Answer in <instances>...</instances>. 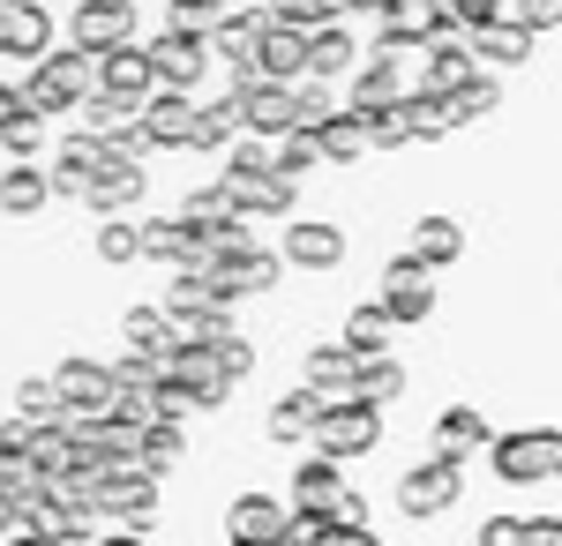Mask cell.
<instances>
[{"label":"cell","mask_w":562,"mask_h":546,"mask_svg":"<svg viewBox=\"0 0 562 546\" xmlns=\"http://www.w3.org/2000/svg\"><path fill=\"white\" fill-rule=\"evenodd\" d=\"M285 270H338L346 262V232L338 225H323V217H301V225H285Z\"/></svg>","instance_id":"cell-20"},{"label":"cell","mask_w":562,"mask_h":546,"mask_svg":"<svg viewBox=\"0 0 562 546\" xmlns=\"http://www.w3.org/2000/svg\"><path fill=\"white\" fill-rule=\"evenodd\" d=\"M225 546H293V509L278 494H240L225 509Z\"/></svg>","instance_id":"cell-11"},{"label":"cell","mask_w":562,"mask_h":546,"mask_svg":"<svg viewBox=\"0 0 562 546\" xmlns=\"http://www.w3.org/2000/svg\"><path fill=\"white\" fill-rule=\"evenodd\" d=\"M105 158H113V150H105L98 135H68V143H60V158L45 166V172H53V195H76V203H83L90 180L105 172Z\"/></svg>","instance_id":"cell-25"},{"label":"cell","mask_w":562,"mask_h":546,"mask_svg":"<svg viewBox=\"0 0 562 546\" xmlns=\"http://www.w3.org/2000/svg\"><path fill=\"white\" fill-rule=\"evenodd\" d=\"M405 98H413V90H405L397 53H390V45H375V53L360 60V76H352V105H346V113H360V121H368V113H390V105H405Z\"/></svg>","instance_id":"cell-16"},{"label":"cell","mask_w":562,"mask_h":546,"mask_svg":"<svg viewBox=\"0 0 562 546\" xmlns=\"http://www.w3.org/2000/svg\"><path fill=\"white\" fill-rule=\"evenodd\" d=\"M98 98H113V105L143 113V105L158 98V68H150V45H121V53H105V60H98Z\"/></svg>","instance_id":"cell-13"},{"label":"cell","mask_w":562,"mask_h":546,"mask_svg":"<svg viewBox=\"0 0 562 546\" xmlns=\"http://www.w3.org/2000/svg\"><path fill=\"white\" fill-rule=\"evenodd\" d=\"M0 53L31 60V68L53 53V15H45L38 0H0Z\"/></svg>","instance_id":"cell-17"},{"label":"cell","mask_w":562,"mask_h":546,"mask_svg":"<svg viewBox=\"0 0 562 546\" xmlns=\"http://www.w3.org/2000/svg\"><path fill=\"white\" fill-rule=\"evenodd\" d=\"M346 464L330 457H307L301 471H293V516H338V502H346Z\"/></svg>","instance_id":"cell-21"},{"label":"cell","mask_w":562,"mask_h":546,"mask_svg":"<svg viewBox=\"0 0 562 546\" xmlns=\"http://www.w3.org/2000/svg\"><path fill=\"white\" fill-rule=\"evenodd\" d=\"M233 105H240V135H301V83H233Z\"/></svg>","instance_id":"cell-5"},{"label":"cell","mask_w":562,"mask_h":546,"mask_svg":"<svg viewBox=\"0 0 562 546\" xmlns=\"http://www.w3.org/2000/svg\"><path fill=\"white\" fill-rule=\"evenodd\" d=\"M143 254H150V262H166V270H203V240H195V225H188L180 211L143 225Z\"/></svg>","instance_id":"cell-27"},{"label":"cell","mask_w":562,"mask_h":546,"mask_svg":"<svg viewBox=\"0 0 562 546\" xmlns=\"http://www.w3.org/2000/svg\"><path fill=\"white\" fill-rule=\"evenodd\" d=\"M53 203V172L45 166H0V211L8 217H38Z\"/></svg>","instance_id":"cell-31"},{"label":"cell","mask_w":562,"mask_h":546,"mask_svg":"<svg viewBox=\"0 0 562 546\" xmlns=\"http://www.w3.org/2000/svg\"><path fill=\"white\" fill-rule=\"evenodd\" d=\"M495 105H503V83H495V76H473V83H465V90H458V98H450V113H458V127L487 121Z\"/></svg>","instance_id":"cell-44"},{"label":"cell","mask_w":562,"mask_h":546,"mask_svg":"<svg viewBox=\"0 0 562 546\" xmlns=\"http://www.w3.org/2000/svg\"><path fill=\"white\" fill-rule=\"evenodd\" d=\"M53 546H76V539H53Z\"/></svg>","instance_id":"cell-61"},{"label":"cell","mask_w":562,"mask_h":546,"mask_svg":"<svg viewBox=\"0 0 562 546\" xmlns=\"http://www.w3.org/2000/svg\"><path fill=\"white\" fill-rule=\"evenodd\" d=\"M15 524H23V502H15V494L0 487V532H15Z\"/></svg>","instance_id":"cell-58"},{"label":"cell","mask_w":562,"mask_h":546,"mask_svg":"<svg viewBox=\"0 0 562 546\" xmlns=\"http://www.w3.org/2000/svg\"><path fill=\"white\" fill-rule=\"evenodd\" d=\"M166 375L188 389V405H225V397L240 389L233 360H225V337H217V344H173V352H166Z\"/></svg>","instance_id":"cell-3"},{"label":"cell","mask_w":562,"mask_h":546,"mask_svg":"<svg viewBox=\"0 0 562 546\" xmlns=\"http://www.w3.org/2000/svg\"><path fill=\"white\" fill-rule=\"evenodd\" d=\"M150 68H158V90H195V83H203V68H211V38L166 23V31L150 38Z\"/></svg>","instance_id":"cell-14"},{"label":"cell","mask_w":562,"mask_h":546,"mask_svg":"<svg viewBox=\"0 0 562 546\" xmlns=\"http://www.w3.org/2000/svg\"><path fill=\"white\" fill-rule=\"evenodd\" d=\"M270 15L293 31H323V23H346V0H270Z\"/></svg>","instance_id":"cell-42"},{"label":"cell","mask_w":562,"mask_h":546,"mask_svg":"<svg viewBox=\"0 0 562 546\" xmlns=\"http://www.w3.org/2000/svg\"><path fill=\"white\" fill-rule=\"evenodd\" d=\"M143 187H150V172L135 166V158H105V172H98V180H90V211L98 217H128L135 203H143Z\"/></svg>","instance_id":"cell-26"},{"label":"cell","mask_w":562,"mask_h":546,"mask_svg":"<svg viewBox=\"0 0 562 546\" xmlns=\"http://www.w3.org/2000/svg\"><path fill=\"white\" fill-rule=\"evenodd\" d=\"M23 98H31V113H76V105H90L98 98V60H83L76 45L68 53H45L38 68H31V83H23Z\"/></svg>","instance_id":"cell-1"},{"label":"cell","mask_w":562,"mask_h":546,"mask_svg":"<svg viewBox=\"0 0 562 546\" xmlns=\"http://www.w3.org/2000/svg\"><path fill=\"white\" fill-rule=\"evenodd\" d=\"M480 450H495V426H487V412H473V405L435 412V457L465 464V457H480Z\"/></svg>","instance_id":"cell-23"},{"label":"cell","mask_w":562,"mask_h":546,"mask_svg":"<svg viewBox=\"0 0 562 546\" xmlns=\"http://www.w3.org/2000/svg\"><path fill=\"white\" fill-rule=\"evenodd\" d=\"M15 457H23V426L8 420V426H0V471H8V464H15Z\"/></svg>","instance_id":"cell-56"},{"label":"cell","mask_w":562,"mask_h":546,"mask_svg":"<svg viewBox=\"0 0 562 546\" xmlns=\"http://www.w3.org/2000/svg\"><path fill=\"white\" fill-rule=\"evenodd\" d=\"M375 299L390 307L397 330H405V322H428V315H435V270H428V262H413V254H397V262H383Z\"/></svg>","instance_id":"cell-10"},{"label":"cell","mask_w":562,"mask_h":546,"mask_svg":"<svg viewBox=\"0 0 562 546\" xmlns=\"http://www.w3.org/2000/svg\"><path fill=\"white\" fill-rule=\"evenodd\" d=\"M98 262H143V225H128V217H105L98 225Z\"/></svg>","instance_id":"cell-41"},{"label":"cell","mask_w":562,"mask_h":546,"mask_svg":"<svg viewBox=\"0 0 562 546\" xmlns=\"http://www.w3.org/2000/svg\"><path fill=\"white\" fill-rule=\"evenodd\" d=\"M487 471H495L503 487H540V479H555V471H548V426H510V434H495Z\"/></svg>","instance_id":"cell-12"},{"label":"cell","mask_w":562,"mask_h":546,"mask_svg":"<svg viewBox=\"0 0 562 546\" xmlns=\"http://www.w3.org/2000/svg\"><path fill=\"white\" fill-rule=\"evenodd\" d=\"M473 76H480L473 38H442V45H428V53H420V90H428V98H458Z\"/></svg>","instance_id":"cell-19"},{"label":"cell","mask_w":562,"mask_h":546,"mask_svg":"<svg viewBox=\"0 0 562 546\" xmlns=\"http://www.w3.org/2000/svg\"><path fill=\"white\" fill-rule=\"evenodd\" d=\"M397 143H413V113H405V105L368 113V150H397Z\"/></svg>","instance_id":"cell-47"},{"label":"cell","mask_w":562,"mask_h":546,"mask_svg":"<svg viewBox=\"0 0 562 546\" xmlns=\"http://www.w3.org/2000/svg\"><path fill=\"white\" fill-rule=\"evenodd\" d=\"M375 31H383L390 53H405V45L428 53V45H442L450 31H465V23H458L450 0H383V8H375Z\"/></svg>","instance_id":"cell-2"},{"label":"cell","mask_w":562,"mask_h":546,"mask_svg":"<svg viewBox=\"0 0 562 546\" xmlns=\"http://www.w3.org/2000/svg\"><path fill=\"white\" fill-rule=\"evenodd\" d=\"M68 45L83 60H105V53L135 45V0H76L68 8Z\"/></svg>","instance_id":"cell-4"},{"label":"cell","mask_w":562,"mask_h":546,"mask_svg":"<svg viewBox=\"0 0 562 546\" xmlns=\"http://www.w3.org/2000/svg\"><path fill=\"white\" fill-rule=\"evenodd\" d=\"M330 524H338V532H368V502H360V494H346V502H338V516H330Z\"/></svg>","instance_id":"cell-55"},{"label":"cell","mask_w":562,"mask_h":546,"mask_svg":"<svg viewBox=\"0 0 562 546\" xmlns=\"http://www.w3.org/2000/svg\"><path fill=\"white\" fill-rule=\"evenodd\" d=\"M121 337H128V352L166 360V352H173V307H135L128 322H121Z\"/></svg>","instance_id":"cell-36"},{"label":"cell","mask_w":562,"mask_h":546,"mask_svg":"<svg viewBox=\"0 0 562 546\" xmlns=\"http://www.w3.org/2000/svg\"><path fill=\"white\" fill-rule=\"evenodd\" d=\"M323 412H330V397L323 389H307V382H293L278 405H270V442H315V426H323Z\"/></svg>","instance_id":"cell-22"},{"label":"cell","mask_w":562,"mask_h":546,"mask_svg":"<svg viewBox=\"0 0 562 546\" xmlns=\"http://www.w3.org/2000/svg\"><path fill=\"white\" fill-rule=\"evenodd\" d=\"M450 8H458L465 38H473V31H487V23H503V0H450Z\"/></svg>","instance_id":"cell-49"},{"label":"cell","mask_w":562,"mask_h":546,"mask_svg":"<svg viewBox=\"0 0 562 546\" xmlns=\"http://www.w3.org/2000/svg\"><path fill=\"white\" fill-rule=\"evenodd\" d=\"M307 389H323L330 405H346L352 389H360V352H346V344H315L307 352V367H301Z\"/></svg>","instance_id":"cell-29"},{"label":"cell","mask_w":562,"mask_h":546,"mask_svg":"<svg viewBox=\"0 0 562 546\" xmlns=\"http://www.w3.org/2000/svg\"><path fill=\"white\" fill-rule=\"evenodd\" d=\"M323 546H383V532H330Z\"/></svg>","instance_id":"cell-57"},{"label":"cell","mask_w":562,"mask_h":546,"mask_svg":"<svg viewBox=\"0 0 562 546\" xmlns=\"http://www.w3.org/2000/svg\"><path fill=\"white\" fill-rule=\"evenodd\" d=\"M225 172H278V150H256V143H240Z\"/></svg>","instance_id":"cell-52"},{"label":"cell","mask_w":562,"mask_h":546,"mask_svg":"<svg viewBox=\"0 0 562 546\" xmlns=\"http://www.w3.org/2000/svg\"><path fill=\"white\" fill-rule=\"evenodd\" d=\"M352 397H360V405H375V412H383V405H397V397H405V367H397V360H360V389H352Z\"/></svg>","instance_id":"cell-38"},{"label":"cell","mask_w":562,"mask_h":546,"mask_svg":"<svg viewBox=\"0 0 562 546\" xmlns=\"http://www.w3.org/2000/svg\"><path fill=\"white\" fill-rule=\"evenodd\" d=\"M315 143H323V166H352L368 150V121L360 113H330V121L315 127Z\"/></svg>","instance_id":"cell-37"},{"label":"cell","mask_w":562,"mask_h":546,"mask_svg":"<svg viewBox=\"0 0 562 546\" xmlns=\"http://www.w3.org/2000/svg\"><path fill=\"white\" fill-rule=\"evenodd\" d=\"M166 8H173V31H203V38L233 15V0H166Z\"/></svg>","instance_id":"cell-46"},{"label":"cell","mask_w":562,"mask_h":546,"mask_svg":"<svg viewBox=\"0 0 562 546\" xmlns=\"http://www.w3.org/2000/svg\"><path fill=\"white\" fill-rule=\"evenodd\" d=\"M330 113H338V105H330V90H323V83H301V127H323Z\"/></svg>","instance_id":"cell-51"},{"label":"cell","mask_w":562,"mask_h":546,"mask_svg":"<svg viewBox=\"0 0 562 546\" xmlns=\"http://www.w3.org/2000/svg\"><path fill=\"white\" fill-rule=\"evenodd\" d=\"M23 113H31V98H23L15 83H0V135H8V127L23 121Z\"/></svg>","instance_id":"cell-54"},{"label":"cell","mask_w":562,"mask_h":546,"mask_svg":"<svg viewBox=\"0 0 562 546\" xmlns=\"http://www.w3.org/2000/svg\"><path fill=\"white\" fill-rule=\"evenodd\" d=\"M225 195H233L240 217H285L293 211V180H278V172H225Z\"/></svg>","instance_id":"cell-28"},{"label":"cell","mask_w":562,"mask_h":546,"mask_svg":"<svg viewBox=\"0 0 562 546\" xmlns=\"http://www.w3.org/2000/svg\"><path fill=\"white\" fill-rule=\"evenodd\" d=\"M525 546H562V516H525Z\"/></svg>","instance_id":"cell-53"},{"label":"cell","mask_w":562,"mask_h":546,"mask_svg":"<svg viewBox=\"0 0 562 546\" xmlns=\"http://www.w3.org/2000/svg\"><path fill=\"white\" fill-rule=\"evenodd\" d=\"M413 262H428V270H442V262H458V254H465V225H458V217H442V211H428L420 217V225H413Z\"/></svg>","instance_id":"cell-33"},{"label":"cell","mask_w":562,"mask_h":546,"mask_svg":"<svg viewBox=\"0 0 562 546\" xmlns=\"http://www.w3.org/2000/svg\"><path fill=\"white\" fill-rule=\"evenodd\" d=\"M548 471L562 479V426H548Z\"/></svg>","instance_id":"cell-59"},{"label":"cell","mask_w":562,"mask_h":546,"mask_svg":"<svg viewBox=\"0 0 562 546\" xmlns=\"http://www.w3.org/2000/svg\"><path fill=\"white\" fill-rule=\"evenodd\" d=\"M15 420L23 426H53L60 420V389H53V375H31L23 389H15Z\"/></svg>","instance_id":"cell-40"},{"label":"cell","mask_w":562,"mask_h":546,"mask_svg":"<svg viewBox=\"0 0 562 546\" xmlns=\"http://www.w3.org/2000/svg\"><path fill=\"white\" fill-rule=\"evenodd\" d=\"M180 457H188V434H180V420H150V426H143V442H135V464H143V471H158V479H166Z\"/></svg>","instance_id":"cell-35"},{"label":"cell","mask_w":562,"mask_h":546,"mask_svg":"<svg viewBox=\"0 0 562 546\" xmlns=\"http://www.w3.org/2000/svg\"><path fill=\"white\" fill-rule=\"evenodd\" d=\"M330 76H360V45H352L346 23L307 31V83H330Z\"/></svg>","instance_id":"cell-30"},{"label":"cell","mask_w":562,"mask_h":546,"mask_svg":"<svg viewBox=\"0 0 562 546\" xmlns=\"http://www.w3.org/2000/svg\"><path fill=\"white\" fill-rule=\"evenodd\" d=\"M53 389H60V412L68 420H98V412H113V397H121V382L105 360H60L53 367Z\"/></svg>","instance_id":"cell-9"},{"label":"cell","mask_w":562,"mask_h":546,"mask_svg":"<svg viewBox=\"0 0 562 546\" xmlns=\"http://www.w3.org/2000/svg\"><path fill=\"white\" fill-rule=\"evenodd\" d=\"M458 494H465V464L450 457H420L413 471H397V509L420 524V516H442V509H458Z\"/></svg>","instance_id":"cell-6"},{"label":"cell","mask_w":562,"mask_h":546,"mask_svg":"<svg viewBox=\"0 0 562 546\" xmlns=\"http://www.w3.org/2000/svg\"><path fill=\"white\" fill-rule=\"evenodd\" d=\"M38 143H45V113H23V121L0 135V150H8V166H38Z\"/></svg>","instance_id":"cell-45"},{"label":"cell","mask_w":562,"mask_h":546,"mask_svg":"<svg viewBox=\"0 0 562 546\" xmlns=\"http://www.w3.org/2000/svg\"><path fill=\"white\" fill-rule=\"evenodd\" d=\"M315 166H323V143H315V127H301V135H285V143H278V180H293V187H301Z\"/></svg>","instance_id":"cell-43"},{"label":"cell","mask_w":562,"mask_h":546,"mask_svg":"<svg viewBox=\"0 0 562 546\" xmlns=\"http://www.w3.org/2000/svg\"><path fill=\"white\" fill-rule=\"evenodd\" d=\"M256 76H262V83H307V31H293V23L270 15L262 53H256Z\"/></svg>","instance_id":"cell-24"},{"label":"cell","mask_w":562,"mask_h":546,"mask_svg":"<svg viewBox=\"0 0 562 546\" xmlns=\"http://www.w3.org/2000/svg\"><path fill=\"white\" fill-rule=\"evenodd\" d=\"M98 546H150V539H143V532H105Z\"/></svg>","instance_id":"cell-60"},{"label":"cell","mask_w":562,"mask_h":546,"mask_svg":"<svg viewBox=\"0 0 562 546\" xmlns=\"http://www.w3.org/2000/svg\"><path fill=\"white\" fill-rule=\"evenodd\" d=\"M390 330H397V322H390L383 299H360V307L346 315V337H338V344H346V352H360V360H383V352H390Z\"/></svg>","instance_id":"cell-34"},{"label":"cell","mask_w":562,"mask_h":546,"mask_svg":"<svg viewBox=\"0 0 562 546\" xmlns=\"http://www.w3.org/2000/svg\"><path fill=\"white\" fill-rule=\"evenodd\" d=\"M375 442H383V412H375V405H360V397L330 405V412H323V426H315V457H330V464L368 457Z\"/></svg>","instance_id":"cell-7"},{"label":"cell","mask_w":562,"mask_h":546,"mask_svg":"<svg viewBox=\"0 0 562 546\" xmlns=\"http://www.w3.org/2000/svg\"><path fill=\"white\" fill-rule=\"evenodd\" d=\"M510 15H518L525 31H540V38H548V31H562V0H518Z\"/></svg>","instance_id":"cell-48"},{"label":"cell","mask_w":562,"mask_h":546,"mask_svg":"<svg viewBox=\"0 0 562 546\" xmlns=\"http://www.w3.org/2000/svg\"><path fill=\"white\" fill-rule=\"evenodd\" d=\"M405 113H413V143H442V135H458V113H450V98H428V90H413V98H405Z\"/></svg>","instance_id":"cell-39"},{"label":"cell","mask_w":562,"mask_h":546,"mask_svg":"<svg viewBox=\"0 0 562 546\" xmlns=\"http://www.w3.org/2000/svg\"><path fill=\"white\" fill-rule=\"evenodd\" d=\"M532 45H540V31H525L518 15H503V23L473 31V53L487 60V68H518V60H532Z\"/></svg>","instance_id":"cell-32"},{"label":"cell","mask_w":562,"mask_h":546,"mask_svg":"<svg viewBox=\"0 0 562 546\" xmlns=\"http://www.w3.org/2000/svg\"><path fill=\"white\" fill-rule=\"evenodd\" d=\"M480 546H525V516H487L480 524Z\"/></svg>","instance_id":"cell-50"},{"label":"cell","mask_w":562,"mask_h":546,"mask_svg":"<svg viewBox=\"0 0 562 546\" xmlns=\"http://www.w3.org/2000/svg\"><path fill=\"white\" fill-rule=\"evenodd\" d=\"M90 494H98V516H113L121 532H143V524H150V509H158V471L121 464V471H105Z\"/></svg>","instance_id":"cell-8"},{"label":"cell","mask_w":562,"mask_h":546,"mask_svg":"<svg viewBox=\"0 0 562 546\" xmlns=\"http://www.w3.org/2000/svg\"><path fill=\"white\" fill-rule=\"evenodd\" d=\"M262 31H270V8H233V15L211 31V53H217V60H233V83H248V76H256Z\"/></svg>","instance_id":"cell-18"},{"label":"cell","mask_w":562,"mask_h":546,"mask_svg":"<svg viewBox=\"0 0 562 546\" xmlns=\"http://www.w3.org/2000/svg\"><path fill=\"white\" fill-rule=\"evenodd\" d=\"M143 127H150L158 150H195V143H203V105H195V90H158V98L143 105Z\"/></svg>","instance_id":"cell-15"}]
</instances>
